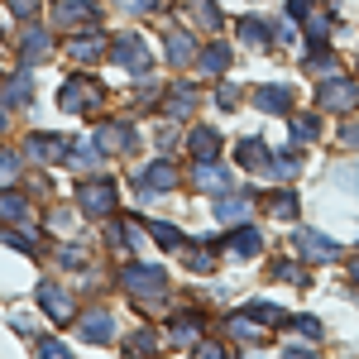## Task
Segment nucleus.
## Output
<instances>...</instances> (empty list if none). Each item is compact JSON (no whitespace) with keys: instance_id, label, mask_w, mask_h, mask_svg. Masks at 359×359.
Listing matches in <instances>:
<instances>
[{"instance_id":"obj_7","label":"nucleus","mask_w":359,"mask_h":359,"mask_svg":"<svg viewBox=\"0 0 359 359\" xmlns=\"http://www.w3.org/2000/svg\"><path fill=\"white\" fill-rule=\"evenodd\" d=\"M29 158H39V163H62V158H67V139L34 135L29 139Z\"/></svg>"},{"instance_id":"obj_14","label":"nucleus","mask_w":359,"mask_h":359,"mask_svg":"<svg viewBox=\"0 0 359 359\" xmlns=\"http://www.w3.org/2000/svg\"><path fill=\"white\" fill-rule=\"evenodd\" d=\"M192 53H196L192 34H177V29H172V34H168V62H177V67H182V62H192Z\"/></svg>"},{"instance_id":"obj_6","label":"nucleus","mask_w":359,"mask_h":359,"mask_svg":"<svg viewBox=\"0 0 359 359\" xmlns=\"http://www.w3.org/2000/svg\"><path fill=\"white\" fill-rule=\"evenodd\" d=\"M77 335H82V340H91V345H106V340L115 335V316H111V311H91V316H82Z\"/></svg>"},{"instance_id":"obj_2","label":"nucleus","mask_w":359,"mask_h":359,"mask_svg":"<svg viewBox=\"0 0 359 359\" xmlns=\"http://www.w3.org/2000/svg\"><path fill=\"white\" fill-rule=\"evenodd\" d=\"M72 201H77L82 211H91V216H106V211L115 206V187H111V182H101V177H96V182H82V187L72 192Z\"/></svg>"},{"instance_id":"obj_13","label":"nucleus","mask_w":359,"mask_h":359,"mask_svg":"<svg viewBox=\"0 0 359 359\" xmlns=\"http://www.w3.org/2000/svg\"><path fill=\"white\" fill-rule=\"evenodd\" d=\"M196 182L216 192V187H230V172H225V168L216 163V158H201V163H196Z\"/></svg>"},{"instance_id":"obj_39","label":"nucleus","mask_w":359,"mask_h":359,"mask_svg":"<svg viewBox=\"0 0 359 359\" xmlns=\"http://www.w3.org/2000/svg\"><path fill=\"white\" fill-rule=\"evenodd\" d=\"M154 345V331H139V335H130V350H149Z\"/></svg>"},{"instance_id":"obj_12","label":"nucleus","mask_w":359,"mask_h":359,"mask_svg":"<svg viewBox=\"0 0 359 359\" xmlns=\"http://www.w3.org/2000/svg\"><path fill=\"white\" fill-rule=\"evenodd\" d=\"M67 53L77 57V62H91V57L106 53V34H86V39H72L67 43Z\"/></svg>"},{"instance_id":"obj_33","label":"nucleus","mask_w":359,"mask_h":359,"mask_svg":"<svg viewBox=\"0 0 359 359\" xmlns=\"http://www.w3.org/2000/svg\"><path fill=\"white\" fill-rule=\"evenodd\" d=\"M125 15H144V10H154V0H115Z\"/></svg>"},{"instance_id":"obj_28","label":"nucleus","mask_w":359,"mask_h":359,"mask_svg":"<svg viewBox=\"0 0 359 359\" xmlns=\"http://www.w3.org/2000/svg\"><path fill=\"white\" fill-rule=\"evenodd\" d=\"M29 91H34V82H29V77H15V82L5 86V101L20 106V101H29Z\"/></svg>"},{"instance_id":"obj_21","label":"nucleus","mask_w":359,"mask_h":359,"mask_svg":"<svg viewBox=\"0 0 359 359\" xmlns=\"http://www.w3.org/2000/svg\"><path fill=\"white\" fill-rule=\"evenodd\" d=\"M187 10H192V20L201 29H216V25H221V15H216V5H211V0H192Z\"/></svg>"},{"instance_id":"obj_40","label":"nucleus","mask_w":359,"mask_h":359,"mask_svg":"<svg viewBox=\"0 0 359 359\" xmlns=\"http://www.w3.org/2000/svg\"><path fill=\"white\" fill-rule=\"evenodd\" d=\"M306 29H311V39H321V34H326V15H311V20H306Z\"/></svg>"},{"instance_id":"obj_9","label":"nucleus","mask_w":359,"mask_h":359,"mask_svg":"<svg viewBox=\"0 0 359 359\" xmlns=\"http://www.w3.org/2000/svg\"><path fill=\"white\" fill-rule=\"evenodd\" d=\"M96 20V10H91V0H62L57 5V25L62 29H82Z\"/></svg>"},{"instance_id":"obj_3","label":"nucleus","mask_w":359,"mask_h":359,"mask_svg":"<svg viewBox=\"0 0 359 359\" xmlns=\"http://www.w3.org/2000/svg\"><path fill=\"white\" fill-rule=\"evenodd\" d=\"M120 278L130 283V292H135L139 302H144V297L154 302V297L163 292V269H144V264H130V269H125Z\"/></svg>"},{"instance_id":"obj_29","label":"nucleus","mask_w":359,"mask_h":359,"mask_svg":"<svg viewBox=\"0 0 359 359\" xmlns=\"http://www.w3.org/2000/svg\"><path fill=\"white\" fill-rule=\"evenodd\" d=\"M172 340H187V345H196V316H177V321H172Z\"/></svg>"},{"instance_id":"obj_31","label":"nucleus","mask_w":359,"mask_h":359,"mask_svg":"<svg viewBox=\"0 0 359 359\" xmlns=\"http://www.w3.org/2000/svg\"><path fill=\"white\" fill-rule=\"evenodd\" d=\"M240 34H245V43H264V39H269L259 20H245V29H240Z\"/></svg>"},{"instance_id":"obj_34","label":"nucleus","mask_w":359,"mask_h":359,"mask_svg":"<svg viewBox=\"0 0 359 359\" xmlns=\"http://www.w3.org/2000/svg\"><path fill=\"white\" fill-rule=\"evenodd\" d=\"M72 163H77V168H96L101 158H96V149H77V154H72Z\"/></svg>"},{"instance_id":"obj_27","label":"nucleus","mask_w":359,"mask_h":359,"mask_svg":"<svg viewBox=\"0 0 359 359\" xmlns=\"http://www.w3.org/2000/svg\"><path fill=\"white\" fill-rule=\"evenodd\" d=\"M269 211H273V216H292V211H297V196L292 192H273L269 196Z\"/></svg>"},{"instance_id":"obj_24","label":"nucleus","mask_w":359,"mask_h":359,"mask_svg":"<svg viewBox=\"0 0 359 359\" xmlns=\"http://www.w3.org/2000/svg\"><path fill=\"white\" fill-rule=\"evenodd\" d=\"M20 177V154H10V149H0V187H10Z\"/></svg>"},{"instance_id":"obj_4","label":"nucleus","mask_w":359,"mask_h":359,"mask_svg":"<svg viewBox=\"0 0 359 359\" xmlns=\"http://www.w3.org/2000/svg\"><path fill=\"white\" fill-rule=\"evenodd\" d=\"M115 62L130 67V72H144V67H149V43H144L139 34H120V39H115Z\"/></svg>"},{"instance_id":"obj_16","label":"nucleus","mask_w":359,"mask_h":359,"mask_svg":"<svg viewBox=\"0 0 359 359\" xmlns=\"http://www.w3.org/2000/svg\"><path fill=\"white\" fill-rule=\"evenodd\" d=\"M48 48H53V39H48V29L29 25V29H25V53H29V57H48Z\"/></svg>"},{"instance_id":"obj_23","label":"nucleus","mask_w":359,"mask_h":359,"mask_svg":"<svg viewBox=\"0 0 359 359\" xmlns=\"http://www.w3.org/2000/svg\"><path fill=\"white\" fill-rule=\"evenodd\" d=\"M240 163H249V168L259 163V168H264V163H269V149H264L259 139H245V144H240Z\"/></svg>"},{"instance_id":"obj_35","label":"nucleus","mask_w":359,"mask_h":359,"mask_svg":"<svg viewBox=\"0 0 359 359\" xmlns=\"http://www.w3.org/2000/svg\"><path fill=\"white\" fill-rule=\"evenodd\" d=\"M292 139H316V120H297L292 125Z\"/></svg>"},{"instance_id":"obj_32","label":"nucleus","mask_w":359,"mask_h":359,"mask_svg":"<svg viewBox=\"0 0 359 359\" xmlns=\"http://www.w3.org/2000/svg\"><path fill=\"white\" fill-rule=\"evenodd\" d=\"M254 316H264L269 326H283V321H287V316H283L278 306H259V302H254Z\"/></svg>"},{"instance_id":"obj_10","label":"nucleus","mask_w":359,"mask_h":359,"mask_svg":"<svg viewBox=\"0 0 359 359\" xmlns=\"http://www.w3.org/2000/svg\"><path fill=\"white\" fill-rule=\"evenodd\" d=\"M292 245L302 249L306 259H335V245L326 240V235H316V230H297V235H292Z\"/></svg>"},{"instance_id":"obj_26","label":"nucleus","mask_w":359,"mask_h":359,"mask_svg":"<svg viewBox=\"0 0 359 359\" xmlns=\"http://www.w3.org/2000/svg\"><path fill=\"white\" fill-rule=\"evenodd\" d=\"M192 101H196L192 86H177V91L168 96V111H172V115H187V111H192Z\"/></svg>"},{"instance_id":"obj_20","label":"nucleus","mask_w":359,"mask_h":359,"mask_svg":"<svg viewBox=\"0 0 359 359\" xmlns=\"http://www.w3.org/2000/svg\"><path fill=\"white\" fill-rule=\"evenodd\" d=\"M259 111H287V91H283V86H264V91H259Z\"/></svg>"},{"instance_id":"obj_11","label":"nucleus","mask_w":359,"mask_h":359,"mask_svg":"<svg viewBox=\"0 0 359 359\" xmlns=\"http://www.w3.org/2000/svg\"><path fill=\"white\" fill-rule=\"evenodd\" d=\"M355 101H359V91L350 82H326V91H321V106L326 111H350Z\"/></svg>"},{"instance_id":"obj_15","label":"nucleus","mask_w":359,"mask_h":359,"mask_svg":"<svg viewBox=\"0 0 359 359\" xmlns=\"http://www.w3.org/2000/svg\"><path fill=\"white\" fill-rule=\"evenodd\" d=\"M96 144H101V149H130L135 135H130L125 125H101V130H96Z\"/></svg>"},{"instance_id":"obj_8","label":"nucleus","mask_w":359,"mask_h":359,"mask_svg":"<svg viewBox=\"0 0 359 359\" xmlns=\"http://www.w3.org/2000/svg\"><path fill=\"white\" fill-rule=\"evenodd\" d=\"M144 187H149V192H168V187H177V168L163 163V158L149 163V172H139V192H144Z\"/></svg>"},{"instance_id":"obj_18","label":"nucleus","mask_w":359,"mask_h":359,"mask_svg":"<svg viewBox=\"0 0 359 359\" xmlns=\"http://www.w3.org/2000/svg\"><path fill=\"white\" fill-rule=\"evenodd\" d=\"M264 245V240H259V230H235V235H230V254H254V249Z\"/></svg>"},{"instance_id":"obj_19","label":"nucleus","mask_w":359,"mask_h":359,"mask_svg":"<svg viewBox=\"0 0 359 359\" xmlns=\"http://www.w3.org/2000/svg\"><path fill=\"white\" fill-rule=\"evenodd\" d=\"M0 216H5V221H25L29 201H25V196H15V192H5V196H0Z\"/></svg>"},{"instance_id":"obj_22","label":"nucleus","mask_w":359,"mask_h":359,"mask_svg":"<svg viewBox=\"0 0 359 359\" xmlns=\"http://www.w3.org/2000/svg\"><path fill=\"white\" fill-rule=\"evenodd\" d=\"M225 62H230V48L225 43H211L206 57H201V72H225Z\"/></svg>"},{"instance_id":"obj_30","label":"nucleus","mask_w":359,"mask_h":359,"mask_svg":"<svg viewBox=\"0 0 359 359\" xmlns=\"http://www.w3.org/2000/svg\"><path fill=\"white\" fill-rule=\"evenodd\" d=\"M154 240H158V245H168V249L187 245V240H182V235H177V230H172V225H154Z\"/></svg>"},{"instance_id":"obj_5","label":"nucleus","mask_w":359,"mask_h":359,"mask_svg":"<svg viewBox=\"0 0 359 359\" xmlns=\"http://www.w3.org/2000/svg\"><path fill=\"white\" fill-rule=\"evenodd\" d=\"M39 306H43L53 321H62V326L72 321V297H67L57 283H39Z\"/></svg>"},{"instance_id":"obj_37","label":"nucleus","mask_w":359,"mask_h":359,"mask_svg":"<svg viewBox=\"0 0 359 359\" xmlns=\"http://www.w3.org/2000/svg\"><path fill=\"white\" fill-rule=\"evenodd\" d=\"M39 355H67V345L62 340H39Z\"/></svg>"},{"instance_id":"obj_1","label":"nucleus","mask_w":359,"mask_h":359,"mask_svg":"<svg viewBox=\"0 0 359 359\" xmlns=\"http://www.w3.org/2000/svg\"><path fill=\"white\" fill-rule=\"evenodd\" d=\"M57 101H62V111H72V115L77 111H96V106H101V86L91 82V77H67Z\"/></svg>"},{"instance_id":"obj_25","label":"nucleus","mask_w":359,"mask_h":359,"mask_svg":"<svg viewBox=\"0 0 359 359\" xmlns=\"http://www.w3.org/2000/svg\"><path fill=\"white\" fill-rule=\"evenodd\" d=\"M245 211H249V201H245V196H225L221 206H216V216H221V221H240Z\"/></svg>"},{"instance_id":"obj_41","label":"nucleus","mask_w":359,"mask_h":359,"mask_svg":"<svg viewBox=\"0 0 359 359\" xmlns=\"http://www.w3.org/2000/svg\"><path fill=\"white\" fill-rule=\"evenodd\" d=\"M0 130H5V111H0Z\"/></svg>"},{"instance_id":"obj_36","label":"nucleus","mask_w":359,"mask_h":359,"mask_svg":"<svg viewBox=\"0 0 359 359\" xmlns=\"http://www.w3.org/2000/svg\"><path fill=\"white\" fill-rule=\"evenodd\" d=\"M10 10H15V15H39V0H10Z\"/></svg>"},{"instance_id":"obj_17","label":"nucleus","mask_w":359,"mask_h":359,"mask_svg":"<svg viewBox=\"0 0 359 359\" xmlns=\"http://www.w3.org/2000/svg\"><path fill=\"white\" fill-rule=\"evenodd\" d=\"M216 149H221V139L211 135V130H192V158H216Z\"/></svg>"},{"instance_id":"obj_38","label":"nucleus","mask_w":359,"mask_h":359,"mask_svg":"<svg viewBox=\"0 0 359 359\" xmlns=\"http://www.w3.org/2000/svg\"><path fill=\"white\" fill-rule=\"evenodd\" d=\"M187 264H192V269H211V254H206V249H192Z\"/></svg>"}]
</instances>
